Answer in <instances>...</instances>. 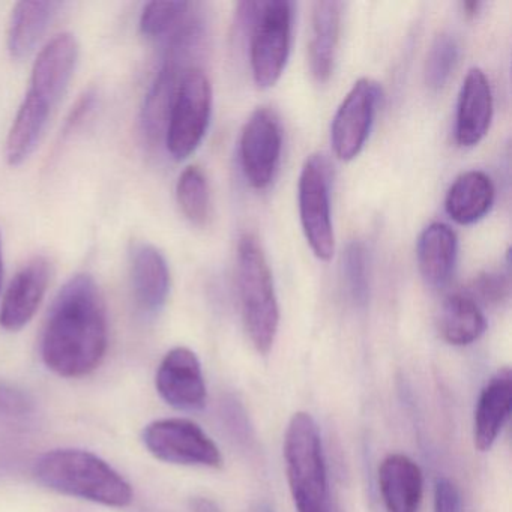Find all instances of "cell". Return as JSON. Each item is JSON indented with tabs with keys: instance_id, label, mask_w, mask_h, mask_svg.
I'll list each match as a JSON object with an SVG mask.
<instances>
[{
	"instance_id": "1",
	"label": "cell",
	"mask_w": 512,
	"mask_h": 512,
	"mask_svg": "<svg viewBox=\"0 0 512 512\" xmlns=\"http://www.w3.org/2000/svg\"><path fill=\"white\" fill-rule=\"evenodd\" d=\"M109 346L106 304L91 275L71 278L56 296L41 338L44 365L64 379L94 373Z\"/></svg>"
},
{
	"instance_id": "2",
	"label": "cell",
	"mask_w": 512,
	"mask_h": 512,
	"mask_svg": "<svg viewBox=\"0 0 512 512\" xmlns=\"http://www.w3.org/2000/svg\"><path fill=\"white\" fill-rule=\"evenodd\" d=\"M38 484L47 490L109 508H127L133 503L130 482L106 460L85 449H52L34 464Z\"/></svg>"
},
{
	"instance_id": "3",
	"label": "cell",
	"mask_w": 512,
	"mask_h": 512,
	"mask_svg": "<svg viewBox=\"0 0 512 512\" xmlns=\"http://www.w3.org/2000/svg\"><path fill=\"white\" fill-rule=\"evenodd\" d=\"M283 452L296 512H335L322 436L310 413L292 416L284 434Z\"/></svg>"
},
{
	"instance_id": "4",
	"label": "cell",
	"mask_w": 512,
	"mask_h": 512,
	"mask_svg": "<svg viewBox=\"0 0 512 512\" xmlns=\"http://www.w3.org/2000/svg\"><path fill=\"white\" fill-rule=\"evenodd\" d=\"M238 290L245 331L257 352H271L280 326V307L265 251L247 233L238 245Z\"/></svg>"
},
{
	"instance_id": "5",
	"label": "cell",
	"mask_w": 512,
	"mask_h": 512,
	"mask_svg": "<svg viewBox=\"0 0 512 512\" xmlns=\"http://www.w3.org/2000/svg\"><path fill=\"white\" fill-rule=\"evenodd\" d=\"M239 19L250 35V62L259 88L277 85L292 49L293 4L287 0L244 2Z\"/></svg>"
},
{
	"instance_id": "6",
	"label": "cell",
	"mask_w": 512,
	"mask_h": 512,
	"mask_svg": "<svg viewBox=\"0 0 512 512\" xmlns=\"http://www.w3.org/2000/svg\"><path fill=\"white\" fill-rule=\"evenodd\" d=\"M211 113L212 88L208 76L200 68L190 67L182 76L164 137L167 151L175 160H185L202 145Z\"/></svg>"
},
{
	"instance_id": "7",
	"label": "cell",
	"mask_w": 512,
	"mask_h": 512,
	"mask_svg": "<svg viewBox=\"0 0 512 512\" xmlns=\"http://www.w3.org/2000/svg\"><path fill=\"white\" fill-rule=\"evenodd\" d=\"M299 217L314 256L323 262L335 253L331 217V166L325 155H311L302 167L298 184Z\"/></svg>"
},
{
	"instance_id": "8",
	"label": "cell",
	"mask_w": 512,
	"mask_h": 512,
	"mask_svg": "<svg viewBox=\"0 0 512 512\" xmlns=\"http://www.w3.org/2000/svg\"><path fill=\"white\" fill-rule=\"evenodd\" d=\"M146 449L157 460L178 466H223L217 443L191 419L164 418L146 425L142 434Z\"/></svg>"
},
{
	"instance_id": "9",
	"label": "cell",
	"mask_w": 512,
	"mask_h": 512,
	"mask_svg": "<svg viewBox=\"0 0 512 512\" xmlns=\"http://www.w3.org/2000/svg\"><path fill=\"white\" fill-rule=\"evenodd\" d=\"M382 100V88L374 80L359 79L338 107L331 125V143L341 161L361 154Z\"/></svg>"
},
{
	"instance_id": "10",
	"label": "cell",
	"mask_w": 512,
	"mask_h": 512,
	"mask_svg": "<svg viewBox=\"0 0 512 512\" xmlns=\"http://www.w3.org/2000/svg\"><path fill=\"white\" fill-rule=\"evenodd\" d=\"M283 152V130L272 110L262 107L248 119L241 136V163L248 184L265 190L277 175Z\"/></svg>"
},
{
	"instance_id": "11",
	"label": "cell",
	"mask_w": 512,
	"mask_h": 512,
	"mask_svg": "<svg viewBox=\"0 0 512 512\" xmlns=\"http://www.w3.org/2000/svg\"><path fill=\"white\" fill-rule=\"evenodd\" d=\"M155 388L170 407L199 412L208 401L202 364L188 347H173L166 353L155 376Z\"/></svg>"
},
{
	"instance_id": "12",
	"label": "cell",
	"mask_w": 512,
	"mask_h": 512,
	"mask_svg": "<svg viewBox=\"0 0 512 512\" xmlns=\"http://www.w3.org/2000/svg\"><path fill=\"white\" fill-rule=\"evenodd\" d=\"M188 59L178 53L166 50L163 64L155 74L140 113V128L143 137L151 146H157L166 137L170 113L181 85Z\"/></svg>"
},
{
	"instance_id": "13",
	"label": "cell",
	"mask_w": 512,
	"mask_h": 512,
	"mask_svg": "<svg viewBox=\"0 0 512 512\" xmlns=\"http://www.w3.org/2000/svg\"><path fill=\"white\" fill-rule=\"evenodd\" d=\"M50 281V263L35 257L11 281L0 307V326L5 331H22L40 308Z\"/></svg>"
},
{
	"instance_id": "14",
	"label": "cell",
	"mask_w": 512,
	"mask_h": 512,
	"mask_svg": "<svg viewBox=\"0 0 512 512\" xmlns=\"http://www.w3.org/2000/svg\"><path fill=\"white\" fill-rule=\"evenodd\" d=\"M79 59V44L71 34L53 38L34 64L29 92L55 109L67 91Z\"/></svg>"
},
{
	"instance_id": "15",
	"label": "cell",
	"mask_w": 512,
	"mask_h": 512,
	"mask_svg": "<svg viewBox=\"0 0 512 512\" xmlns=\"http://www.w3.org/2000/svg\"><path fill=\"white\" fill-rule=\"evenodd\" d=\"M493 92L484 71L472 68L467 73L458 97L455 140L463 148L481 143L493 119Z\"/></svg>"
},
{
	"instance_id": "16",
	"label": "cell",
	"mask_w": 512,
	"mask_h": 512,
	"mask_svg": "<svg viewBox=\"0 0 512 512\" xmlns=\"http://www.w3.org/2000/svg\"><path fill=\"white\" fill-rule=\"evenodd\" d=\"M170 271L163 254L149 244L131 251V287L137 308L145 316H157L170 295Z\"/></svg>"
},
{
	"instance_id": "17",
	"label": "cell",
	"mask_w": 512,
	"mask_h": 512,
	"mask_svg": "<svg viewBox=\"0 0 512 512\" xmlns=\"http://www.w3.org/2000/svg\"><path fill=\"white\" fill-rule=\"evenodd\" d=\"M512 409V374L508 367L500 368L490 377L478 401L473 415V442L479 451L491 449Z\"/></svg>"
},
{
	"instance_id": "18",
	"label": "cell",
	"mask_w": 512,
	"mask_h": 512,
	"mask_svg": "<svg viewBox=\"0 0 512 512\" xmlns=\"http://www.w3.org/2000/svg\"><path fill=\"white\" fill-rule=\"evenodd\" d=\"M377 475L386 512H419L424 475L416 461L404 454H389L380 463Z\"/></svg>"
},
{
	"instance_id": "19",
	"label": "cell",
	"mask_w": 512,
	"mask_h": 512,
	"mask_svg": "<svg viewBox=\"0 0 512 512\" xmlns=\"http://www.w3.org/2000/svg\"><path fill=\"white\" fill-rule=\"evenodd\" d=\"M341 13L343 4L328 0L314 2L311 8L310 43H308V64L311 76L319 85L328 82L334 73L338 44L341 34Z\"/></svg>"
},
{
	"instance_id": "20",
	"label": "cell",
	"mask_w": 512,
	"mask_h": 512,
	"mask_svg": "<svg viewBox=\"0 0 512 512\" xmlns=\"http://www.w3.org/2000/svg\"><path fill=\"white\" fill-rule=\"evenodd\" d=\"M457 235L443 223H433L422 230L416 244V260L425 283L443 287L454 274L457 263Z\"/></svg>"
},
{
	"instance_id": "21",
	"label": "cell",
	"mask_w": 512,
	"mask_h": 512,
	"mask_svg": "<svg viewBox=\"0 0 512 512\" xmlns=\"http://www.w3.org/2000/svg\"><path fill=\"white\" fill-rule=\"evenodd\" d=\"M494 203V185L481 170H470L455 179L446 194L445 208L449 217L461 226L482 220Z\"/></svg>"
},
{
	"instance_id": "22",
	"label": "cell",
	"mask_w": 512,
	"mask_h": 512,
	"mask_svg": "<svg viewBox=\"0 0 512 512\" xmlns=\"http://www.w3.org/2000/svg\"><path fill=\"white\" fill-rule=\"evenodd\" d=\"M52 112L53 107L46 101L31 92L26 94L8 134L7 160L11 166H20L31 157L46 131Z\"/></svg>"
},
{
	"instance_id": "23",
	"label": "cell",
	"mask_w": 512,
	"mask_h": 512,
	"mask_svg": "<svg viewBox=\"0 0 512 512\" xmlns=\"http://www.w3.org/2000/svg\"><path fill=\"white\" fill-rule=\"evenodd\" d=\"M62 7L61 2H20L16 5L8 29V50L14 59L31 55Z\"/></svg>"
},
{
	"instance_id": "24",
	"label": "cell",
	"mask_w": 512,
	"mask_h": 512,
	"mask_svg": "<svg viewBox=\"0 0 512 512\" xmlns=\"http://www.w3.org/2000/svg\"><path fill=\"white\" fill-rule=\"evenodd\" d=\"M487 319L481 307L466 293L448 296L440 308L439 331L451 346L463 347L475 343L484 335Z\"/></svg>"
},
{
	"instance_id": "25",
	"label": "cell",
	"mask_w": 512,
	"mask_h": 512,
	"mask_svg": "<svg viewBox=\"0 0 512 512\" xmlns=\"http://www.w3.org/2000/svg\"><path fill=\"white\" fill-rule=\"evenodd\" d=\"M176 197L182 214L194 226L203 227L208 224L211 218V191L202 169L190 166L181 173L176 185Z\"/></svg>"
},
{
	"instance_id": "26",
	"label": "cell",
	"mask_w": 512,
	"mask_h": 512,
	"mask_svg": "<svg viewBox=\"0 0 512 512\" xmlns=\"http://www.w3.org/2000/svg\"><path fill=\"white\" fill-rule=\"evenodd\" d=\"M341 271L347 295L356 307H365L370 299V259L367 247L361 241L347 245Z\"/></svg>"
},
{
	"instance_id": "27",
	"label": "cell",
	"mask_w": 512,
	"mask_h": 512,
	"mask_svg": "<svg viewBox=\"0 0 512 512\" xmlns=\"http://www.w3.org/2000/svg\"><path fill=\"white\" fill-rule=\"evenodd\" d=\"M191 8L188 2H151L140 17V32L149 40L169 38L187 19Z\"/></svg>"
},
{
	"instance_id": "28",
	"label": "cell",
	"mask_w": 512,
	"mask_h": 512,
	"mask_svg": "<svg viewBox=\"0 0 512 512\" xmlns=\"http://www.w3.org/2000/svg\"><path fill=\"white\" fill-rule=\"evenodd\" d=\"M458 56H460V50L452 35L440 34L434 38L428 50L424 70L425 83L431 91H440L445 88L457 67Z\"/></svg>"
},
{
	"instance_id": "29",
	"label": "cell",
	"mask_w": 512,
	"mask_h": 512,
	"mask_svg": "<svg viewBox=\"0 0 512 512\" xmlns=\"http://www.w3.org/2000/svg\"><path fill=\"white\" fill-rule=\"evenodd\" d=\"M509 292H511V284H509L508 275L487 271L473 278L466 295H469L478 305L497 307L508 301Z\"/></svg>"
},
{
	"instance_id": "30",
	"label": "cell",
	"mask_w": 512,
	"mask_h": 512,
	"mask_svg": "<svg viewBox=\"0 0 512 512\" xmlns=\"http://www.w3.org/2000/svg\"><path fill=\"white\" fill-rule=\"evenodd\" d=\"M34 410V400L25 389L13 383L0 382V421H25Z\"/></svg>"
},
{
	"instance_id": "31",
	"label": "cell",
	"mask_w": 512,
	"mask_h": 512,
	"mask_svg": "<svg viewBox=\"0 0 512 512\" xmlns=\"http://www.w3.org/2000/svg\"><path fill=\"white\" fill-rule=\"evenodd\" d=\"M433 512H463L460 490L451 479L439 478L434 484Z\"/></svg>"
},
{
	"instance_id": "32",
	"label": "cell",
	"mask_w": 512,
	"mask_h": 512,
	"mask_svg": "<svg viewBox=\"0 0 512 512\" xmlns=\"http://www.w3.org/2000/svg\"><path fill=\"white\" fill-rule=\"evenodd\" d=\"M95 97H97V95H95L94 92H88V94L80 98L79 103L76 104L73 112H71L70 118L67 119L65 133H71V131L76 130V128L88 118L89 113L94 109Z\"/></svg>"
},
{
	"instance_id": "33",
	"label": "cell",
	"mask_w": 512,
	"mask_h": 512,
	"mask_svg": "<svg viewBox=\"0 0 512 512\" xmlns=\"http://www.w3.org/2000/svg\"><path fill=\"white\" fill-rule=\"evenodd\" d=\"M191 509L193 512H221L214 500L206 499V497H196L191 500Z\"/></svg>"
},
{
	"instance_id": "34",
	"label": "cell",
	"mask_w": 512,
	"mask_h": 512,
	"mask_svg": "<svg viewBox=\"0 0 512 512\" xmlns=\"http://www.w3.org/2000/svg\"><path fill=\"white\" fill-rule=\"evenodd\" d=\"M482 7H484L482 2H475V0H472V2H464L463 11L467 17H476Z\"/></svg>"
},
{
	"instance_id": "35",
	"label": "cell",
	"mask_w": 512,
	"mask_h": 512,
	"mask_svg": "<svg viewBox=\"0 0 512 512\" xmlns=\"http://www.w3.org/2000/svg\"><path fill=\"white\" fill-rule=\"evenodd\" d=\"M4 280V254H2V236H0V289Z\"/></svg>"
},
{
	"instance_id": "36",
	"label": "cell",
	"mask_w": 512,
	"mask_h": 512,
	"mask_svg": "<svg viewBox=\"0 0 512 512\" xmlns=\"http://www.w3.org/2000/svg\"><path fill=\"white\" fill-rule=\"evenodd\" d=\"M257 512H274V509H272L271 506L266 505V503H263V505L259 506Z\"/></svg>"
}]
</instances>
